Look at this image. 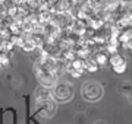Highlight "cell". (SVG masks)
I'll return each mask as SVG.
<instances>
[{"mask_svg": "<svg viewBox=\"0 0 132 124\" xmlns=\"http://www.w3.org/2000/svg\"><path fill=\"white\" fill-rule=\"evenodd\" d=\"M94 124H107L106 121H103V120H98V121H95Z\"/></svg>", "mask_w": 132, "mask_h": 124, "instance_id": "7", "label": "cell"}, {"mask_svg": "<svg viewBox=\"0 0 132 124\" xmlns=\"http://www.w3.org/2000/svg\"><path fill=\"white\" fill-rule=\"evenodd\" d=\"M57 111V102L53 98H46V99H35V107H34V115L38 120H48L56 114Z\"/></svg>", "mask_w": 132, "mask_h": 124, "instance_id": "2", "label": "cell"}, {"mask_svg": "<svg viewBox=\"0 0 132 124\" xmlns=\"http://www.w3.org/2000/svg\"><path fill=\"white\" fill-rule=\"evenodd\" d=\"M128 101H129V104L132 105V94H131V95H129V96H128Z\"/></svg>", "mask_w": 132, "mask_h": 124, "instance_id": "8", "label": "cell"}, {"mask_svg": "<svg viewBox=\"0 0 132 124\" xmlns=\"http://www.w3.org/2000/svg\"><path fill=\"white\" fill-rule=\"evenodd\" d=\"M125 69H126V64H125V61H122V63H118V64H114L113 66V70L118 75H120V73H123L125 72Z\"/></svg>", "mask_w": 132, "mask_h": 124, "instance_id": "6", "label": "cell"}, {"mask_svg": "<svg viewBox=\"0 0 132 124\" xmlns=\"http://www.w3.org/2000/svg\"><path fill=\"white\" fill-rule=\"evenodd\" d=\"M52 91H53V99L56 101L57 104L69 102L73 98V94H75L73 85L69 83V82H59L52 88Z\"/></svg>", "mask_w": 132, "mask_h": 124, "instance_id": "4", "label": "cell"}, {"mask_svg": "<svg viewBox=\"0 0 132 124\" xmlns=\"http://www.w3.org/2000/svg\"><path fill=\"white\" fill-rule=\"evenodd\" d=\"M81 95L88 102H97V101H100L103 98L104 88L97 80H87L84 82V85L81 88Z\"/></svg>", "mask_w": 132, "mask_h": 124, "instance_id": "3", "label": "cell"}, {"mask_svg": "<svg viewBox=\"0 0 132 124\" xmlns=\"http://www.w3.org/2000/svg\"><path fill=\"white\" fill-rule=\"evenodd\" d=\"M0 123H2V110H0Z\"/></svg>", "mask_w": 132, "mask_h": 124, "instance_id": "9", "label": "cell"}, {"mask_svg": "<svg viewBox=\"0 0 132 124\" xmlns=\"http://www.w3.org/2000/svg\"><path fill=\"white\" fill-rule=\"evenodd\" d=\"M0 69H2V67H0Z\"/></svg>", "mask_w": 132, "mask_h": 124, "instance_id": "10", "label": "cell"}, {"mask_svg": "<svg viewBox=\"0 0 132 124\" xmlns=\"http://www.w3.org/2000/svg\"><path fill=\"white\" fill-rule=\"evenodd\" d=\"M119 92L123 94L125 96H129L132 94V80H125L119 86Z\"/></svg>", "mask_w": 132, "mask_h": 124, "instance_id": "5", "label": "cell"}, {"mask_svg": "<svg viewBox=\"0 0 132 124\" xmlns=\"http://www.w3.org/2000/svg\"><path fill=\"white\" fill-rule=\"evenodd\" d=\"M34 72L37 76L38 82L41 83V86L46 88H53L57 83V67L56 61L52 60L50 57L40 58L35 66H34Z\"/></svg>", "mask_w": 132, "mask_h": 124, "instance_id": "1", "label": "cell"}]
</instances>
